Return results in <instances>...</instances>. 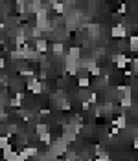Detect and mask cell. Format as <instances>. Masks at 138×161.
Returning <instances> with one entry per match:
<instances>
[{"label":"cell","instance_id":"obj_18","mask_svg":"<svg viewBox=\"0 0 138 161\" xmlns=\"http://www.w3.org/2000/svg\"><path fill=\"white\" fill-rule=\"evenodd\" d=\"M136 77H138V72H136Z\"/></svg>","mask_w":138,"mask_h":161},{"label":"cell","instance_id":"obj_4","mask_svg":"<svg viewBox=\"0 0 138 161\" xmlns=\"http://www.w3.org/2000/svg\"><path fill=\"white\" fill-rule=\"evenodd\" d=\"M112 37H125V28H123V24H118V26H114L112 28Z\"/></svg>","mask_w":138,"mask_h":161},{"label":"cell","instance_id":"obj_10","mask_svg":"<svg viewBox=\"0 0 138 161\" xmlns=\"http://www.w3.org/2000/svg\"><path fill=\"white\" fill-rule=\"evenodd\" d=\"M35 46H37V49H39V51H46V42H44V40H37V42H35Z\"/></svg>","mask_w":138,"mask_h":161},{"label":"cell","instance_id":"obj_20","mask_svg":"<svg viewBox=\"0 0 138 161\" xmlns=\"http://www.w3.org/2000/svg\"><path fill=\"white\" fill-rule=\"evenodd\" d=\"M107 2H111V0H107Z\"/></svg>","mask_w":138,"mask_h":161},{"label":"cell","instance_id":"obj_7","mask_svg":"<svg viewBox=\"0 0 138 161\" xmlns=\"http://www.w3.org/2000/svg\"><path fill=\"white\" fill-rule=\"evenodd\" d=\"M77 84H79L81 88H87V86L90 84V79H88V77H79V79H77Z\"/></svg>","mask_w":138,"mask_h":161},{"label":"cell","instance_id":"obj_14","mask_svg":"<svg viewBox=\"0 0 138 161\" xmlns=\"http://www.w3.org/2000/svg\"><path fill=\"white\" fill-rule=\"evenodd\" d=\"M118 13H127V4H122V6L118 8Z\"/></svg>","mask_w":138,"mask_h":161},{"label":"cell","instance_id":"obj_2","mask_svg":"<svg viewBox=\"0 0 138 161\" xmlns=\"http://www.w3.org/2000/svg\"><path fill=\"white\" fill-rule=\"evenodd\" d=\"M28 88H30L33 93H41V92H42L41 81H37V79H30V81H28Z\"/></svg>","mask_w":138,"mask_h":161},{"label":"cell","instance_id":"obj_3","mask_svg":"<svg viewBox=\"0 0 138 161\" xmlns=\"http://www.w3.org/2000/svg\"><path fill=\"white\" fill-rule=\"evenodd\" d=\"M87 72H88V75H94V77H98L100 73H101V70H100V66H96V62H87Z\"/></svg>","mask_w":138,"mask_h":161},{"label":"cell","instance_id":"obj_1","mask_svg":"<svg viewBox=\"0 0 138 161\" xmlns=\"http://www.w3.org/2000/svg\"><path fill=\"white\" fill-rule=\"evenodd\" d=\"M114 62H116V66H118L120 70H123V68H127V64H129L131 61L123 55V53H120V55H116V57H114Z\"/></svg>","mask_w":138,"mask_h":161},{"label":"cell","instance_id":"obj_11","mask_svg":"<svg viewBox=\"0 0 138 161\" xmlns=\"http://www.w3.org/2000/svg\"><path fill=\"white\" fill-rule=\"evenodd\" d=\"M54 53H55V55H63V44L57 42V44L54 46Z\"/></svg>","mask_w":138,"mask_h":161},{"label":"cell","instance_id":"obj_16","mask_svg":"<svg viewBox=\"0 0 138 161\" xmlns=\"http://www.w3.org/2000/svg\"><path fill=\"white\" fill-rule=\"evenodd\" d=\"M96 99H98L96 93H92V95H90V102H96Z\"/></svg>","mask_w":138,"mask_h":161},{"label":"cell","instance_id":"obj_6","mask_svg":"<svg viewBox=\"0 0 138 161\" xmlns=\"http://www.w3.org/2000/svg\"><path fill=\"white\" fill-rule=\"evenodd\" d=\"M66 57H70V59H76V61H79V49H77V48H72V49H70V53H68Z\"/></svg>","mask_w":138,"mask_h":161},{"label":"cell","instance_id":"obj_15","mask_svg":"<svg viewBox=\"0 0 138 161\" xmlns=\"http://www.w3.org/2000/svg\"><path fill=\"white\" fill-rule=\"evenodd\" d=\"M44 132H46V126L44 125H39L37 126V134H44Z\"/></svg>","mask_w":138,"mask_h":161},{"label":"cell","instance_id":"obj_9","mask_svg":"<svg viewBox=\"0 0 138 161\" xmlns=\"http://www.w3.org/2000/svg\"><path fill=\"white\" fill-rule=\"evenodd\" d=\"M54 9H55L57 13H65V4H61V2H54Z\"/></svg>","mask_w":138,"mask_h":161},{"label":"cell","instance_id":"obj_8","mask_svg":"<svg viewBox=\"0 0 138 161\" xmlns=\"http://www.w3.org/2000/svg\"><path fill=\"white\" fill-rule=\"evenodd\" d=\"M122 106H125V108L131 106V95H123L122 97Z\"/></svg>","mask_w":138,"mask_h":161},{"label":"cell","instance_id":"obj_17","mask_svg":"<svg viewBox=\"0 0 138 161\" xmlns=\"http://www.w3.org/2000/svg\"><path fill=\"white\" fill-rule=\"evenodd\" d=\"M4 64H6V61H4V59H0V68H4Z\"/></svg>","mask_w":138,"mask_h":161},{"label":"cell","instance_id":"obj_19","mask_svg":"<svg viewBox=\"0 0 138 161\" xmlns=\"http://www.w3.org/2000/svg\"><path fill=\"white\" fill-rule=\"evenodd\" d=\"M136 35H138V29H136Z\"/></svg>","mask_w":138,"mask_h":161},{"label":"cell","instance_id":"obj_12","mask_svg":"<svg viewBox=\"0 0 138 161\" xmlns=\"http://www.w3.org/2000/svg\"><path fill=\"white\" fill-rule=\"evenodd\" d=\"M114 125H116V126H118V128H123V126H125V117H118V119H116V123H114Z\"/></svg>","mask_w":138,"mask_h":161},{"label":"cell","instance_id":"obj_5","mask_svg":"<svg viewBox=\"0 0 138 161\" xmlns=\"http://www.w3.org/2000/svg\"><path fill=\"white\" fill-rule=\"evenodd\" d=\"M129 44H131V49H133V51H136V49H138V35L129 37Z\"/></svg>","mask_w":138,"mask_h":161},{"label":"cell","instance_id":"obj_13","mask_svg":"<svg viewBox=\"0 0 138 161\" xmlns=\"http://www.w3.org/2000/svg\"><path fill=\"white\" fill-rule=\"evenodd\" d=\"M8 146V137H0V148H6Z\"/></svg>","mask_w":138,"mask_h":161}]
</instances>
